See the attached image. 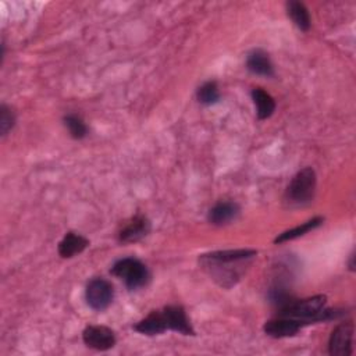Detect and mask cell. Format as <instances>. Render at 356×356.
I'll return each instance as SVG.
<instances>
[{"mask_svg": "<svg viewBox=\"0 0 356 356\" xmlns=\"http://www.w3.org/2000/svg\"><path fill=\"white\" fill-rule=\"evenodd\" d=\"M257 254L254 249H225L203 253L199 264L222 288H231L241 280V266Z\"/></svg>", "mask_w": 356, "mask_h": 356, "instance_id": "obj_1", "label": "cell"}, {"mask_svg": "<svg viewBox=\"0 0 356 356\" xmlns=\"http://www.w3.org/2000/svg\"><path fill=\"white\" fill-rule=\"evenodd\" d=\"M316 184H317V178L312 167H305L299 170L291 179L289 185L286 186L285 202L289 206H295V207L310 204L314 199Z\"/></svg>", "mask_w": 356, "mask_h": 356, "instance_id": "obj_2", "label": "cell"}, {"mask_svg": "<svg viewBox=\"0 0 356 356\" xmlns=\"http://www.w3.org/2000/svg\"><path fill=\"white\" fill-rule=\"evenodd\" d=\"M110 273L114 277L122 280L129 291L140 289L146 286L150 281L149 268L136 257H124L117 260L111 266Z\"/></svg>", "mask_w": 356, "mask_h": 356, "instance_id": "obj_3", "label": "cell"}, {"mask_svg": "<svg viewBox=\"0 0 356 356\" xmlns=\"http://www.w3.org/2000/svg\"><path fill=\"white\" fill-rule=\"evenodd\" d=\"M85 300L88 306L96 312L106 310L114 300L113 284L102 277L90 280L85 289Z\"/></svg>", "mask_w": 356, "mask_h": 356, "instance_id": "obj_4", "label": "cell"}, {"mask_svg": "<svg viewBox=\"0 0 356 356\" xmlns=\"http://www.w3.org/2000/svg\"><path fill=\"white\" fill-rule=\"evenodd\" d=\"M355 324L348 320L339 323L328 338V353L331 356H350L353 353Z\"/></svg>", "mask_w": 356, "mask_h": 356, "instance_id": "obj_5", "label": "cell"}, {"mask_svg": "<svg viewBox=\"0 0 356 356\" xmlns=\"http://www.w3.org/2000/svg\"><path fill=\"white\" fill-rule=\"evenodd\" d=\"M83 343L95 350H108L115 346L117 338L111 328L106 325H86L82 331Z\"/></svg>", "mask_w": 356, "mask_h": 356, "instance_id": "obj_6", "label": "cell"}, {"mask_svg": "<svg viewBox=\"0 0 356 356\" xmlns=\"http://www.w3.org/2000/svg\"><path fill=\"white\" fill-rule=\"evenodd\" d=\"M303 327L305 324L299 320L285 317V316H278L275 318L266 321L263 325V331L266 335L271 338H289V337H295Z\"/></svg>", "mask_w": 356, "mask_h": 356, "instance_id": "obj_7", "label": "cell"}, {"mask_svg": "<svg viewBox=\"0 0 356 356\" xmlns=\"http://www.w3.org/2000/svg\"><path fill=\"white\" fill-rule=\"evenodd\" d=\"M161 313L165 320L167 330L179 332L182 335H195V330L189 321V317L181 305H168L161 309Z\"/></svg>", "mask_w": 356, "mask_h": 356, "instance_id": "obj_8", "label": "cell"}, {"mask_svg": "<svg viewBox=\"0 0 356 356\" xmlns=\"http://www.w3.org/2000/svg\"><path fill=\"white\" fill-rule=\"evenodd\" d=\"M152 229L150 220L143 214L134 216L127 224L122 225V228L118 231V239L124 243L138 242L142 238L147 236Z\"/></svg>", "mask_w": 356, "mask_h": 356, "instance_id": "obj_9", "label": "cell"}, {"mask_svg": "<svg viewBox=\"0 0 356 356\" xmlns=\"http://www.w3.org/2000/svg\"><path fill=\"white\" fill-rule=\"evenodd\" d=\"M239 211H241V207L235 202H231V200L218 202L209 210L207 220L210 224L221 227L234 221L239 216Z\"/></svg>", "mask_w": 356, "mask_h": 356, "instance_id": "obj_10", "label": "cell"}, {"mask_svg": "<svg viewBox=\"0 0 356 356\" xmlns=\"http://www.w3.org/2000/svg\"><path fill=\"white\" fill-rule=\"evenodd\" d=\"M246 68L252 74L259 76H267V78L274 76V65L271 63V58L261 49H254L248 54Z\"/></svg>", "mask_w": 356, "mask_h": 356, "instance_id": "obj_11", "label": "cell"}, {"mask_svg": "<svg viewBox=\"0 0 356 356\" xmlns=\"http://www.w3.org/2000/svg\"><path fill=\"white\" fill-rule=\"evenodd\" d=\"M89 246V239L83 235L68 231L58 243V254L63 259H71L79 253H82Z\"/></svg>", "mask_w": 356, "mask_h": 356, "instance_id": "obj_12", "label": "cell"}, {"mask_svg": "<svg viewBox=\"0 0 356 356\" xmlns=\"http://www.w3.org/2000/svg\"><path fill=\"white\" fill-rule=\"evenodd\" d=\"M134 330L142 335L147 337H154L160 335L167 331V324L163 317L161 310H152L145 318L139 320L135 325Z\"/></svg>", "mask_w": 356, "mask_h": 356, "instance_id": "obj_13", "label": "cell"}, {"mask_svg": "<svg viewBox=\"0 0 356 356\" xmlns=\"http://www.w3.org/2000/svg\"><path fill=\"white\" fill-rule=\"evenodd\" d=\"M250 96L254 103L256 115L259 120H267L274 114L275 100L268 92H266L263 88H253Z\"/></svg>", "mask_w": 356, "mask_h": 356, "instance_id": "obj_14", "label": "cell"}, {"mask_svg": "<svg viewBox=\"0 0 356 356\" xmlns=\"http://www.w3.org/2000/svg\"><path fill=\"white\" fill-rule=\"evenodd\" d=\"M286 14L289 17V19L293 22V25L303 31L307 32L312 26V19H310V14L307 7L298 0H289L286 1Z\"/></svg>", "mask_w": 356, "mask_h": 356, "instance_id": "obj_15", "label": "cell"}, {"mask_svg": "<svg viewBox=\"0 0 356 356\" xmlns=\"http://www.w3.org/2000/svg\"><path fill=\"white\" fill-rule=\"evenodd\" d=\"M324 222V217L321 216H316L291 229H286L284 231L282 234H280L275 239H274V243H284V242H288V241H292V239H296V238H300L303 235H306L307 232L318 228L321 224Z\"/></svg>", "mask_w": 356, "mask_h": 356, "instance_id": "obj_16", "label": "cell"}, {"mask_svg": "<svg viewBox=\"0 0 356 356\" xmlns=\"http://www.w3.org/2000/svg\"><path fill=\"white\" fill-rule=\"evenodd\" d=\"M220 89L216 81H207L202 83L196 90V99L203 106H211L220 102Z\"/></svg>", "mask_w": 356, "mask_h": 356, "instance_id": "obj_17", "label": "cell"}, {"mask_svg": "<svg viewBox=\"0 0 356 356\" xmlns=\"http://www.w3.org/2000/svg\"><path fill=\"white\" fill-rule=\"evenodd\" d=\"M63 122H64V127L67 128L71 138L83 139L88 135V127L79 115L67 114V115H64Z\"/></svg>", "mask_w": 356, "mask_h": 356, "instance_id": "obj_18", "label": "cell"}, {"mask_svg": "<svg viewBox=\"0 0 356 356\" xmlns=\"http://www.w3.org/2000/svg\"><path fill=\"white\" fill-rule=\"evenodd\" d=\"M15 121H17V117H15L14 110L10 106L3 103L0 106V134H1V136H6L14 128Z\"/></svg>", "mask_w": 356, "mask_h": 356, "instance_id": "obj_19", "label": "cell"}, {"mask_svg": "<svg viewBox=\"0 0 356 356\" xmlns=\"http://www.w3.org/2000/svg\"><path fill=\"white\" fill-rule=\"evenodd\" d=\"M348 266H349V270H350V271H355V253H352V254L349 256Z\"/></svg>", "mask_w": 356, "mask_h": 356, "instance_id": "obj_20", "label": "cell"}]
</instances>
